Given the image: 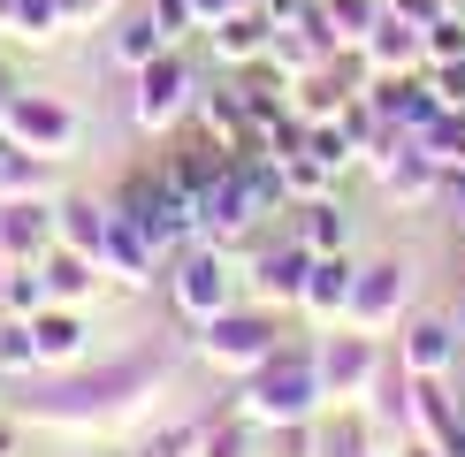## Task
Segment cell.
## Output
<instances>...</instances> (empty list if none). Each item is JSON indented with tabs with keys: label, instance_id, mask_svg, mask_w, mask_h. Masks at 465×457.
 <instances>
[{
	"label": "cell",
	"instance_id": "8",
	"mask_svg": "<svg viewBox=\"0 0 465 457\" xmlns=\"http://www.w3.org/2000/svg\"><path fill=\"white\" fill-rule=\"evenodd\" d=\"M404 290H412V275H404V259H366L359 267V282H351V328L366 335H390L397 320H404Z\"/></svg>",
	"mask_w": 465,
	"mask_h": 457
},
{
	"label": "cell",
	"instance_id": "33",
	"mask_svg": "<svg viewBox=\"0 0 465 457\" xmlns=\"http://www.w3.org/2000/svg\"><path fill=\"white\" fill-rule=\"evenodd\" d=\"M145 15H153V24H161L168 38H183V31H199V0H153Z\"/></svg>",
	"mask_w": 465,
	"mask_h": 457
},
{
	"label": "cell",
	"instance_id": "3",
	"mask_svg": "<svg viewBox=\"0 0 465 457\" xmlns=\"http://www.w3.org/2000/svg\"><path fill=\"white\" fill-rule=\"evenodd\" d=\"M199 351L214 358L222 374H252L260 358L282 351V320H275V305H222L214 320H199Z\"/></svg>",
	"mask_w": 465,
	"mask_h": 457
},
{
	"label": "cell",
	"instance_id": "42",
	"mask_svg": "<svg viewBox=\"0 0 465 457\" xmlns=\"http://www.w3.org/2000/svg\"><path fill=\"white\" fill-rule=\"evenodd\" d=\"M366 457H381V450H366Z\"/></svg>",
	"mask_w": 465,
	"mask_h": 457
},
{
	"label": "cell",
	"instance_id": "28",
	"mask_svg": "<svg viewBox=\"0 0 465 457\" xmlns=\"http://www.w3.org/2000/svg\"><path fill=\"white\" fill-rule=\"evenodd\" d=\"M305 152H313L321 168H336V176H351V168H359V145H351V130H343V114H328V122H313V138H305Z\"/></svg>",
	"mask_w": 465,
	"mask_h": 457
},
{
	"label": "cell",
	"instance_id": "29",
	"mask_svg": "<svg viewBox=\"0 0 465 457\" xmlns=\"http://www.w3.org/2000/svg\"><path fill=\"white\" fill-rule=\"evenodd\" d=\"M191 457H252V419H244V404H237V419H206Z\"/></svg>",
	"mask_w": 465,
	"mask_h": 457
},
{
	"label": "cell",
	"instance_id": "10",
	"mask_svg": "<svg viewBox=\"0 0 465 457\" xmlns=\"http://www.w3.org/2000/svg\"><path fill=\"white\" fill-rule=\"evenodd\" d=\"M374 114L390 130H404V138H428V130L442 122V100L428 84V69H404V76H374Z\"/></svg>",
	"mask_w": 465,
	"mask_h": 457
},
{
	"label": "cell",
	"instance_id": "23",
	"mask_svg": "<svg viewBox=\"0 0 465 457\" xmlns=\"http://www.w3.org/2000/svg\"><path fill=\"white\" fill-rule=\"evenodd\" d=\"M24 190H46V152L0 130V199H24Z\"/></svg>",
	"mask_w": 465,
	"mask_h": 457
},
{
	"label": "cell",
	"instance_id": "32",
	"mask_svg": "<svg viewBox=\"0 0 465 457\" xmlns=\"http://www.w3.org/2000/svg\"><path fill=\"white\" fill-rule=\"evenodd\" d=\"M420 38H428V62H458V53H465V15H458V8H442Z\"/></svg>",
	"mask_w": 465,
	"mask_h": 457
},
{
	"label": "cell",
	"instance_id": "37",
	"mask_svg": "<svg viewBox=\"0 0 465 457\" xmlns=\"http://www.w3.org/2000/svg\"><path fill=\"white\" fill-rule=\"evenodd\" d=\"M54 8H62V24L76 31V24H92V15H100V8H107V0H54Z\"/></svg>",
	"mask_w": 465,
	"mask_h": 457
},
{
	"label": "cell",
	"instance_id": "7",
	"mask_svg": "<svg viewBox=\"0 0 465 457\" xmlns=\"http://www.w3.org/2000/svg\"><path fill=\"white\" fill-rule=\"evenodd\" d=\"M313 358H321V396L328 404H336V396H366L374 374H381V335H366V328L343 320V335H321Z\"/></svg>",
	"mask_w": 465,
	"mask_h": 457
},
{
	"label": "cell",
	"instance_id": "25",
	"mask_svg": "<svg viewBox=\"0 0 465 457\" xmlns=\"http://www.w3.org/2000/svg\"><path fill=\"white\" fill-rule=\"evenodd\" d=\"M107 221H114V206H100V199H62V244H76L84 259L100 252Z\"/></svg>",
	"mask_w": 465,
	"mask_h": 457
},
{
	"label": "cell",
	"instance_id": "17",
	"mask_svg": "<svg viewBox=\"0 0 465 457\" xmlns=\"http://www.w3.org/2000/svg\"><path fill=\"white\" fill-rule=\"evenodd\" d=\"M267 38H275V15H267V8H229V15L206 24V46H214V62H229V69L260 62Z\"/></svg>",
	"mask_w": 465,
	"mask_h": 457
},
{
	"label": "cell",
	"instance_id": "2",
	"mask_svg": "<svg viewBox=\"0 0 465 457\" xmlns=\"http://www.w3.org/2000/svg\"><path fill=\"white\" fill-rule=\"evenodd\" d=\"M107 206H114L130 228H138V237H145L161 259H176L183 244H199V206H191V190L168 176V168H138V176L114 190Z\"/></svg>",
	"mask_w": 465,
	"mask_h": 457
},
{
	"label": "cell",
	"instance_id": "14",
	"mask_svg": "<svg viewBox=\"0 0 465 457\" xmlns=\"http://www.w3.org/2000/svg\"><path fill=\"white\" fill-rule=\"evenodd\" d=\"M351 282H359V259L351 252H313V275H305V313L321 320V328H336L343 313H351Z\"/></svg>",
	"mask_w": 465,
	"mask_h": 457
},
{
	"label": "cell",
	"instance_id": "13",
	"mask_svg": "<svg viewBox=\"0 0 465 457\" xmlns=\"http://www.w3.org/2000/svg\"><path fill=\"white\" fill-rule=\"evenodd\" d=\"M359 62L374 76H404V69H428V38H420V24H404V15L381 8V24L359 38Z\"/></svg>",
	"mask_w": 465,
	"mask_h": 457
},
{
	"label": "cell",
	"instance_id": "35",
	"mask_svg": "<svg viewBox=\"0 0 465 457\" xmlns=\"http://www.w3.org/2000/svg\"><path fill=\"white\" fill-rule=\"evenodd\" d=\"M381 8H390V15H404V24H420V31H428V24H435L442 8H458V0H381Z\"/></svg>",
	"mask_w": 465,
	"mask_h": 457
},
{
	"label": "cell",
	"instance_id": "27",
	"mask_svg": "<svg viewBox=\"0 0 465 457\" xmlns=\"http://www.w3.org/2000/svg\"><path fill=\"white\" fill-rule=\"evenodd\" d=\"M321 15H328V46H359L381 24V0H321Z\"/></svg>",
	"mask_w": 465,
	"mask_h": 457
},
{
	"label": "cell",
	"instance_id": "18",
	"mask_svg": "<svg viewBox=\"0 0 465 457\" xmlns=\"http://www.w3.org/2000/svg\"><path fill=\"white\" fill-rule=\"evenodd\" d=\"M397 335H404V343H397V366H404V374H450L458 351H465L450 320H397Z\"/></svg>",
	"mask_w": 465,
	"mask_h": 457
},
{
	"label": "cell",
	"instance_id": "9",
	"mask_svg": "<svg viewBox=\"0 0 465 457\" xmlns=\"http://www.w3.org/2000/svg\"><path fill=\"white\" fill-rule=\"evenodd\" d=\"M46 244H62V206H46V190L0 199V267L46 259Z\"/></svg>",
	"mask_w": 465,
	"mask_h": 457
},
{
	"label": "cell",
	"instance_id": "41",
	"mask_svg": "<svg viewBox=\"0 0 465 457\" xmlns=\"http://www.w3.org/2000/svg\"><path fill=\"white\" fill-rule=\"evenodd\" d=\"M450 328H458V343H465V297H458V313H450Z\"/></svg>",
	"mask_w": 465,
	"mask_h": 457
},
{
	"label": "cell",
	"instance_id": "19",
	"mask_svg": "<svg viewBox=\"0 0 465 457\" xmlns=\"http://www.w3.org/2000/svg\"><path fill=\"white\" fill-rule=\"evenodd\" d=\"M38 275H46V305H84L92 290H100V259H84L76 244H46Z\"/></svg>",
	"mask_w": 465,
	"mask_h": 457
},
{
	"label": "cell",
	"instance_id": "20",
	"mask_svg": "<svg viewBox=\"0 0 465 457\" xmlns=\"http://www.w3.org/2000/svg\"><path fill=\"white\" fill-rule=\"evenodd\" d=\"M31 335H38V366H76V358H84V320H76V305H38Z\"/></svg>",
	"mask_w": 465,
	"mask_h": 457
},
{
	"label": "cell",
	"instance_id": "36",
	"mask_svg": "<svg viewBox=\"0 0 465 457\" xmlns=\"http://www.w3.org/2000/svg\"><path fill=\"white\" fill-rule=\"evenodd\" d=\"M199 450V427H168V434H153V457H191Z\"/></svg>",
	"mask_w": 465,
	"mask_h": 457
},
{
	"label": "cell",
	"instance_id": "5",
	"mask_svg": "<svg viewBox=\"0 0 465 457\" xmlns=\"http://www.w3.org/2000/svg\"><path fill=\"white\" fill-rule=\"evenodd\" d=\"M130 84H138V92H130V122H138L145 138L176 130L183 114L199 107V76H191V62H183L176 46H168V53H153V62H145L138 76H130Z\"/></svg>",
	"mask_w": 465,
	"mask_h": 457
},
{
	"label": "cell",
	"instance_id": "16",
	"mask_svg": "<svg viewBox=\"0 0 465 457\" xmlns=\"http://www.w3.org/2000/svg\"><path fill=\"white\" fill-rule=\"evenodd\" d=\"M374 176H381V190H390L397 206H420V199H435V190H442V160L420 138H404V145H390V160H381Z\"/></svg>",
	"mask_w": 465,
	"mask_h": 457
},
{
	"label": "cell",
	"instance_id": "6",
	"mask_svg": "<svg viewBox=\"0 0 465 457\" xmlns=\"http://www.w3.org/2000/svg\"><path fill=\"white\" fill-rule=\"evenodd\" d=\"M0 130H8V138H24L31 152H46V160H62V152L76 145V107L62 100V92L15 84V100H8V114H0Z\"/></svg>",
	"mask_w": 465,
	"mask_h": 457
},
{
	"label": "cell",
	"instance_id": "40",
	"mask_svg": "<svg viewBox=\"0 0 465 457\" xmlns=\"http://www.w3.org/2000/svg\"><path fill=\"white\" fill-rule=\"evenodd\" d=\"M0 457H15V427H8V419H0Z\"/></svg>",
	"mask_w": 465,
	"mask_h": 457
},
{
	"label": "cell",
	"instance_id": "21",
	"mask_svg": "<svg viewBox=\"0 0 465 457\" xmlns=\"http://www.w3.org/2000/svg\"><path fill=\"white\" fill-rule=\"evenodd\" d=\"M290 237L305 244V252H351V214H343L336 199H305V206H290Z\"/></svg>",
	"mask_w": 465,
	"mask_h": 457
},
{
	"label": "cell",
	"instance_id": "31",
	"mask_svg": "<svg viewBox=\"0 0 465 457\" xmlns=\"http://www.w3.org/2000/svg\"><path fill=\"white\" fill-rule=\"evenodd\" d=\"M31 366H38V335H31V320L0 313V374H31Z\"/></svg>",
	"mask_w": 465,
	"mask_h": 457
},
{
	"label": "cell",
	"instance_id": "39",
	"mask_svg": "<svg viewBox=\"0 0 465 457\" xmlns=\"http://www.w3.org/2000/svg\"><path fill=\"white\" fill-rule=\"evenodd\" d=\"M8 100H15V76H8V69H0V114H8Z\"/></svg>",
	"mask_w": 465,
	"mask_h": 457
},
{
	"label": "cell",
	"instance_id": "1",
	"mask_svg": "<svg viewBox=\"0 0 465 457\" xmlns=\"http://www.w3.org/2000/svg\"><path fill=\"white\" fill-rule=\"evenodd\" d=\"M244 419L252 427H305V419H321V358H313V343H282L275 358H260L244 381Z\"/></svg>",
	"mask_w": 465,
	"mask_h": 457
},
{
	"label": "cell",
	"instance_id": "4",
	"mask_svg": "<svg viewBox=\"0 0 465 457\" xmlns=\"http://www.w3.org/2000/svg\"><path fill=\"white\" fill-rule=\"evenodd\" d=\"M168 297H176L183 320H214L222 305H237V267H229V244H183L168 259Z\"/></svg>",
	"mask_w": 465,
	"mask_h": 457
},
{
	"label": "cell",
	"instance_id": "34",
	"mask_svg": "<svg viewBox=\"0 0 465 457\" xmlns=\"http://www.w3.org/2000/svg\"><path fill=\"white\" fill-rule=\"evenodd\" d=\"M428 84H435L442 107H465V53L458 62H428Z\"/></svg>",
	"mask_w": 465,
	"mask_h": 457
},
{
	"label": "cell",
	"instance_id": "12",
	"mask_svg": "<svg viewBox=\"0 0 465 457\" xmlns=\"http://www.w3.org/2000/svg\"><path fill=\"white\" fill-rule=\"evenodd\" d=\"M244 267H252V290H260L267 305H298L305 297V275H313V252H305L298 237H275V244H260Z\"/></svg>",
	"mask_w": 465,
	"mask_h": 457
},
{
	"label": "cell",
	"instance_id": "24",
	"mask_svg": "<svg viewBox=\"0 0 465 457\" xmlns=\"http://www.w3.org/2000/svg\"><path fill=\"white\" fill-rule=\"evenodd\" d=\"M0 31L24 38V46H46V38L69 31V24H62V8H54V0H0Z\"/></svg>",
	"mask_w": 465,
	"mask_h": 457
},
{
	"label": "cell",
	"instance_id": "22",
	"mask_svg": "<svg viewBox=\"0 0 465 457\" xmlns=\"http://www.w3.org/2000/svg\"><path fill=\"white\" fill-rule=\"evenodd\" d=\"M168 46H176V38H168L161 24H153V15H130V24H123V31H114V38H107V62H114V69H130V76H138V69L153 62V53H168Z\"/></svg>",
	"mask_w": 465,
	"mask_h": 457
},
{
	"label": "cell",
	"instance_id": "30",
	"mask_svg": "<svg viewBox=\"0 0 465 457\" xmlns=\"http://www.w3.org/2000/svg\"><path fill=\"white\" fill-rule=\"evenodd\" d=\"M282 176H290V206H305V199H336V168H321L313 152L282 160Z\"/></svg>",
	"mask_w": 465,
	"mask_h": 457
},
{
	"label": "cell",
	"instance_id": "15",
	"mask_svg": "<svg viewBox=\"0 0 465 457\" xmlns=\"http://www.w3.org/2000/svg\"><path fill=\"white\" fill-rule=\"evenodd\" d=\"M92 259H100V275H107V282H123V290H145V282L161 275V252H153V244H145L123 214L107 221V237H100V252H92Z\"/></svg>",
	"mask_w": 465,
	"mask_h": 457
},
{
	"label": "cell",
	"instance_id": "26",
	"mask_svg": "<svg viewBox=\"0 0 465 457\" xmlns=\"http://www.w3.org/2000/svg\"><path fill=\"white\" fill-rule=\"evenodd\" d=\"M38 305H46V275H38V259H15V267H0V313L31 320Z\"/></svg>",
	"mask_w": 465,
	"mask_h": 457
},
{
	"label": "cell",
	"instance_id": "38",
	"mask_svg": "<svg viewBox=\"0 0 465 457\" xmlns=\"http://www.w3.org/2000/svg\"><path fill=\"white\" fill-rule=\"evenodd\" d=\"M397 457H442V450H435V442H404Z\"/></svg>",
	"mask_w": 465,
	"mask_h": 457
},
{
	"label": "cell",
	"instance_id": "11",
	"mask_svg": "<svg viewBox=\"0 0 465 457\" xmlns=\"http://www.w3.org/2000/svg\"><path fill=\"white\" fill-rule=\"evenodd\" d=\"M191 206H199V237H206V244H244L252 221H260V206H252V190H244L237 168H222V176L206 183Z\"/></svg>",
	"mask_w": 465,
	"mask_h": 457
}]
</instances>
